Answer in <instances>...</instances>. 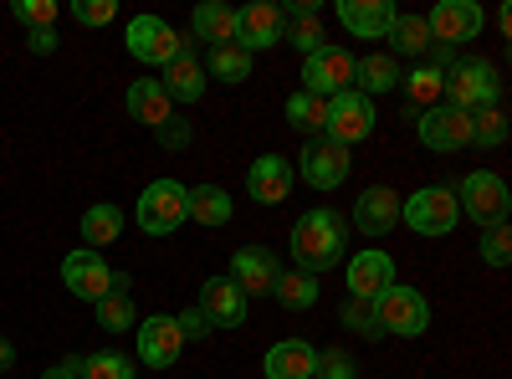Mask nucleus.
<instances>
[{"label":"nucleus","instance_id":"obj_1","mask_svg":"<svg viewBox=\"0 0 512 379\" xmlns=\"http://www.w3.org/2000/svg\"><path fill=\"white\" fill-rule=\"evenodd\" d=\"M287 246H292L297 272L323 277L328 267L344 262V251H349V221L338 216V210H308V216H297Z\"/></svg>","mask_w":512,"mask_h":379},{"label":"nucleus","instance_id":"obj_2","mask_svg":"<svg viewBox=\"0 0 512 379\" xmlns=\"http://www.w3.org/2000/svg\"><path fill=\"white\" fill-rule=\"evenodd\" d=\"M441 77H446V82H441V103H451V108H461V113H477V108L502 103V77H497V67L482 62V57H461V62H451Z\"/></svg>","mask_w":512,"mask_h":379},{"label":"nucleus","instance_id":"obj_3","mask_svg":"<svg viewBox=\"0 0 512 379\" xmlns=\"http://www.w3.org/2000/svg\"><path fill=\"white\" fill-rule=\"evenodd\" d=\"M369 318L379 333H395V339H420L425 328H431V303H425V292L395 282V287H384L379 298L369 303Z\"/></svg>","mask_w":512,"mask_h":379},{"label":"nucleus","instance_id":"obj_4","mask_svg":"<svg viewBox=\"0 0 512 379\" xmlns=\"http://www.w3.org/2000/svg\"><path fill=\"white\" fill-rule=\"evenodd\" d=\"M456 210L466 221H477L482 231H492V226H507V210H512V190H507V180L502 175H492V170H472L456 190Z\"/></svg>","mask_w":512,"mask_h":379},{"label":"nucleus","instance_id":"obj_5","mask_svg":"<svg viewBox=\"0 0 512 379\" xmlns=\"http://www.w3.org/2000/svg\"><path fill=\"white\" fill-rule=\"evenodd\" d=\"M134 221L144 236H169V231H180L190 221V190L180 180H154L144 185L139 205H134Z\"/></svg>","mask_w":512,"mask_h":379},{"label":"nucleus","instance_id":"obj_6","mask_svg":"<svg viewBox=\"0 0 512 379\" xmlns=\"http://www.w3.org/2000/svg\"><path fill=\"white\" fill-rule=\"evenodd\" d=\"M400 216L415 236H451L456 221H461V210H456V195L446 185H420L410 200H400Z\"/></svg>","mask_w":512,"mask_h":379},{"label":"nucleus","instance_id":"obj_7","mask_svg":"<svg viewBox=\"0 0 512 379\" xmlns=\"http://www.w3.org/2000/svg\"><path fill=\"white\" fill-rule=\"evenodd\" d=\"M123 41H128V57L149 62V67H169L180 52H190V41L169 26L164 16H134V21H128V31H123Z\"/></svg>","mask_w":512,"mask_h":379},{"label":"nucleus","instance_id":"obj_8","mask_svg":"<svg viewBox=\"0 0 512 379\" xmlns=\"http://www.w3.org/2000/svg\"><path fill=\"white\" fill-rule=\"evenodd\" d=\"M354 72H359V57L328 41V47H318L313 57H303V93H313V98L328 103V98L354 88Z\"/></svg>","mask_w":512,"mask_h":379},{"label":"nucleus","instance_id":"obj_9","mask_svg":"<svg viewBox=\"0 0 512 379\" xmlns=\"http://www.w3.org/2000/svg\"><path fill=\"white\" fill-rule=\"evenodd\" d=\"M374 98H364L359 88H349V93H338V98H328V118H323V139H333V144H344V149H354V144H364L369 134H374Z\"/></svg>","mask_w":512,"mask_h":379},{"label":"nucleus","instance_id":"obj_10","mask_svg":"<svg viewBox=\"0 0 512 379\" xmlns=\"http://www.w3.org/2000/svg\"><path fill=\"white\" fill-rule=\"evenodd\" d=\"M415 134L431 154H461V149H472V113H461L451 103H436V108L420 113Z\"/></svg>","mask_w":512,"mask_h":379},{"label":"nucleus","instance_id":"obj_11","mask_svg":"<svg viewBox=\"0 0 512 379\" xmlns=\"http://www.w3.org/2000/svg\"><path fill=\"white\" fill-rule=\"evenodd\" d=\"M349 164H354V159H349L344 144H333V139L318 134V139L303 144V159H297V170H292V175H297V180H308L313 190H338V185L349 180Z\"/></svg>","mask_w":512,"mask_h":379},{"label":"nucleus","instance_id":"obj_12","mask_svg":"<svg viewBox=\"0 0 512 379\" xmlns=\"http://www.w3.org/2000/svg\"><path fill=\"white\" fill-rule=\"evenodd\" d=\"M134 339H139V364H149V369H169L185 349L175 313H149L144 323H134Z\"/></svg>","mask_w":512,"mask_h":379},{"label":"nucleus","instance_id":"obj_13","mask_svg":"<svg viewBox=\"0 0 512 379\" xmlns=\"http://www.w3.org/2000/svg\"><path fill=\"white\" fill-rule=\"evenodd\" d=\"M482 26H487V16H482L477 0H441V6L425 16V31H431L436 47H456V41H472V36H482Z\"/></svg>","mask_w":512,"mask_h":379},{"label":"nucleus","instance_id":"obj_14","mask_svg":"<svg viewBox=\"0 0 512 379\" xmlns=\"http://www.w3.org/2000/svg\"><path fill=\"white\" fill-rule=\"evenodd\" d=\"M62 282L72 287V298H82V303H103L108 292H113V272H108V262H103V251H72V257L62 262Z\"/></svg>","mask_w":512,"mask_h":379},{"label":"nucleus","instance_id":"obj_15","mask_svg":"<svg viewBox=\"0 0 512 379\" xmlns=\"http://www.w3.org/2000/svg\"><path fill=\"white\" fill-rule=\"evenodd\" d=\"M344 282L354 292V303H374L384 287H395V262H390V251H359V257L344 262Z\"/></svg>","mask_w":512,"mask_h":379},{"label":"nucleus","instance_id":"obj_16","mask_svg":"<svg viewBox=\"0 0 512 379\" xmlns=\"http://www.w3.org/2000/svg\"><path fill=\"white\" fill-rule=\"evenodd\" d=\"M277 257H272V251L267 246H241L236 251V257H231V282L246 292V298H272V287H277Z\"/></svg>","mask_w":512,"mask_h":379},{"label":"nucleus","instance_id":"obj_17","mask_svg":"<svg viewBox=\"0 0 512 379\" xmlns=\"http://www.w3.org/2000/svg\"><path fill=\"white\" fill-rule=\"evenodd\" d=\"M282 31H287V21H282L277 6H267V0H256V6H241V11H236V47H241V52H267V47H277Z\"/></svg>","mask_w":512,"mask_h":379},{"label":"nucleus","instance_id":"obj_18","mask_svg":"<svg viewBox=\"0 0 512 379\" xmlns=\"http://www.w3.org/2000/svg\"><path fill=\"white\" fill-rule=\"evenodd\" d=\"M292 185H297L292 159H282V154H262V159L246 170V195H251L256 205H282V200L292 195Z\"/></svg>","mask_w":512,"mask_h":379},{"label":"nucleus","instance_id":"obj_19","mask_svg":"<svg viewBox=\"0 0 512 379\" xmlns=\"http://www.w3.org/2000/svg\"><path fill=\"white\" fill-rule=\"evenodd\" d=\"M246 292L231 277H205L200 282V313L216 323V328H241L246 323Z\"/></svg>","mask_w":512,"mask_h":379},{"label":"nucleus","instance_id":"obj_20","mask_svg":"<svg viewBox=\"0 0 512 379\" xmlns=\"http://www.w3.org/2000/svg\"><path fill=\"white\" fill-rule=\"evenodd\" d=\"M395 6L390 0H338V21H344V31L349 36H359V41H384L390 36V26H395Z\"/></svg>","mask_w":512,"mask_h":379},{"label":"nucleus","instance_id":"obj_21","mask_svg":"<svg viewBox=\"0 0 512 379\" xmlns=\"http://www.w3.org/2000/svg\"><path fill=\"white\" fill-rule=\"evenodd\" d=\"M395 226H400V195H395V190H384V185L359 190L354 231H364V236H390Z\"/></svg>","mask_w":512,"mask_h":379},{"label":"nucleus","instance_id":"obj_22","mask_svg":"<svg viewBox=\"0 0 512 379\" xmlns=\"http://www.w3.org/2000/svg\"><path fill=\"white\" fill-rule=\"evenodd\" d=\"M313 369H318V349L308 339H282L262 359V374L267 379H313Z\"/></svg>","mask_w":512,"mask_h":379},{"label":"nucleus","instance_id":"obj_23","mask_svg":"<svg viewBox=\"0 0 512 379\" xmlns=\"http://www.w3.org/2000/svg\"><path fill=\"white\" fill-rule=\"evenodd\" d=\"M123 103H128V118H134V123H149L154 134L164 129L169 118H175V113H169L175 103H169V93L159 88L154 77H144V82H128V98H123Z\"/></svg>","mask_w":512,"mask_h":379},{"label":"nucleus","instance_id":"obj_24","mask_svg":"<svg viewBox=\"0 0 512 379\" xmlns=\"http://www.w3.org/2000/svg\"><path fill=\"white\" fill-rule=\"evenodd\" d=\"M159 88L169 93V103H200V93H205V67L195 62V52H180L175 62H169L164 77H159Z\"/></svg>","mask_w":512,"mask_h":379},{"label":"nucleus","instance_id":"obj_25","mask_svg":"<svg viewBox=\"0 0 512 379\" xmlns=\"http://www.w3.org/2000/svg\"><path fill=\"white\" fill-rule=\"evenodd\" d=\"M231 216H236V200H231L221 185H195V190H190V221H195V226L221 231V226H231Z\"/></svg>","mask_w":512,"mask_h":379},{"label":"nucleus","instance_id":"obj_26","mask_svg":"<svg viewBox=\"0 0 512 379\" xmlns=\"http://www.w3.org/2000/svg\"><path fill=\"white\" fill-rule=\"evenodd\" d=\"M190 36L210 41V47H226V41H236V11L221 6V0H205V6H195Z\"/></svg>","mask_w":512,"mask_h":379},{"label":"nucleus","instance_id":"obj_27","mask_svg":"<svg viewBox=\"0 0 512 379\" xmlns=\"http://www.w3.org/2000/svg\"><path fill=\"white\" fill-rule=\"evenodd\" d=\"M318 277H308V272H277V287H272V298L287 308V313H308V308H318Z\"/></svg>","mask_w":512,"mask_h":379},{"label":"nucleus","instance_id":"obj_28","mask_svg":"<svg viewBox=\"0 0 512 379\" xmlns=\"http://www.w3.org/2000/svg\"><path fill=\"white\" fill-rule=\"evenodd\" d=\"M354 82H359V93H364V98H374V93H395V88H400V62H395L390 52L359 57V72H354Z\"/></svg>","mask_w":512,"mask_h":379},{"label":"nucleus","instance_id":"obj_29","mask_svg":"<svg viewBox=\"0 0 512 379\" xmlns=\"http://www.w3.org/2000/svg\"><path fill=\"white\" fill-rule=\"evenodd\" d=\"M118 236H123V210L118 205H88L82 210V241H88V251L113 246Z\"/></svg>","mask_w":512,"mask_h":379},{"label":"nucleus","instance_id":"obj_30","mask_svg":"<svg viewBox=\"0 0 512 379\" xmlns=\"http://www.w3.org/2000/svg\"><path fill=\"white\" fill-rule=\"evenodd\" d=\"M282 113H287V129L318 139V134H323V118H328V103H323V98H313V93H292Z\"/></svg>","mask_w":512,"mask_h":379},{"label":"nucleus","instance_id":"obj_31","mask_svg":"<svg viewBox=\"0 0 512 379\" xmlns=\"http://www.w3.org/2000/svg\"><path fill=\"white\" fill-rule=\"evenodd\" d=\"M384 41H390L400 57H425V52L436 47L431 31H425V16H395V26H390V36H384Z\"/></svg>","mask_w":512,"mask_h":379},{"label":"nucleus","instance_id":"obj_32","mask_svg":"<svg viewBox=\"0 0 512 379\" xmlns=\"http://www.w3.org/2000/svg\"><path fill=\"white\" fill-rule=\"evenodd\" d=\"M472 144H482V149H502L507 144V108L502 103L472 113Z\"/></svg>","mask_w":512,"mask_h":379},{"label":"nucleus","instance_id":"obj_33","mask_svg":"<svg viewBox=\"0 0 512 379\" xmlns=\"http://www.w3.org/2000/svg\"><path fill=\"white\" fill-rule=\"evenodd\" d=\"M98 308V328H108V333H128L139 323V313H134V303H128V292L123 287H113L103 303H93Z\"/></svg>","mask_w":512,"mask_h":379},{"label":"nucleus","instance_id":"obj_34","mask_svg":"<svg viewBox=\"0 0 512 379\" xmlns=\"http://www.w3.org/2000/svg\"><path fill=\"white\" fill-rule=\"evenodd\" d=\"M210 72H216L221 82H246L251 77V52H241L236 41H226V47H210Z\"/></svg>","mask_w":512,"mask_h":379},{"label":"nucleus","instance_id":"obj_35","mask_svg":"<svg viewBox=\"0 0 512 379\" xmlns=\"http://www.w3.org/2000/svg\"><path fill=\"white\" fill-rule=\"evenodd\" d=\"M82 379H139V369H134V359H128V354L103 349V354L82 359Z\"/></svg>","mask_w":512,"mask_h":379},{"label":"nucleus","instance_id":"obj_36","mask_svg":"<svg viewBox=\"0 0 512 379\" xmlns=\"http://www.w3.org/2000/svg\"><path fill=\"white\" fill-rule=\"evenodd\" d=\"M400 82H405V98L420 103V113H425V108L441 103V82H446V77H441V67H415V72L400 77Z\"/></svg>","mask_w":512,"mask_h":379},{"label":"nucleus","instance_id":"obj_37","mask_svg":"<svg viewBox=\"0 0 512 379\" xmlns=\"http://www.w3.org/2000/svg\"><path fill=\"white\" fill-rule=\"evenodd\" d=\"M282 41H292L303 57H313L318 47H328V36H323V21L318 16H292L287 21V31H282Z\"/></svg>","mask_w":512,"mask_h":379},{"label":"nucleus","instance_id":"obj_38","mask_svg":"<svg viewBox=\"0 0 512 379\" xmlns=\"http://www.w3.org/2000/svg\"><path fill=\"white\" fill-rule=\"evenodd\" d=\"M11 16H16L21 26H31V31H52V21H57V0H16Z\"/></svg>","mask_w":512,"mask_h":379},{"label":"nucleus","instance_id":"obj_39","mask_svg":"<svg viewBox=\"0 0 512 379\" xmlns=\"http://www.w3.org/2000/svg\"><path fill=\"white\" fill-rule=\"evenodd\" d=\"M313 379H359V364H354L344 349H323V354H318Z\"/></svg>","mask_w":512,"mask_h":379},{"label":"nucleus","instance_id":"obj_40","mask_svg":"<svg viewBox=\"0 0 512 379\" xmlns=\"http://www.w3.org/2000/svg\"><path fill=\"white\" fill-rule=\"evenodd\" d=\"M482 262H487V267H507V262H512V231H507V226H492V231L482 236Z\"/></svg>","mask_w":512,"mask_h":379},{"label":"nucleus","instance_id":"obj_41","mask_svg":"<svg viewBox=\"0 0 512 379\" xmlns=\"http://www.w3.org/2000/svg\"><path fill=\"white\" fill-rule=\"evenodd\" d=\"M118 16V0H72V21L82 26H108Z\"/></svg>","mask_w":512,"mask_h":379},{"label":"nucleus","instance_id":"obj_42","mask_svg":"<svg viewBox=\"0 0 512 379\" xmlns=\"http://www.w3.org/2000/svg\"><path fill=\"white\" fill-rule=\"evenodd\" d=\"M175 323H180V333H185V339H205V333H210V318H205L200 308H185V313H175Z\"/></svg>","mask_w":512,"mask_h":379},{"label":"nucleus","instance_id":"obj_43","mask_svg":"<svg viewBox=\"0 0 512 379\" xmlns=\"http://www.w3.org/2000/svg\"><path fill=\"white\" fill-rule=\"evenodd\" d=\"M344 323H359L369 339H379V328H374V318H369V303H349V308H344Z\"/></svg>","mask_w":512,"mask_h":379},{"label":"nucleus","instance_id":"obj_44","mask_svg":"<svg viewBox=\"0 0 512 379\" xmlns=\"http://www.w3.org/2000/svg\"><path fill=\"white\" fill-rule=\"evenodd\" d=\"M41 379H82V359H62V364H52Z\"/></svg>","mask_w":512,"mask_h":379},{"label":"nucleus","instance_id":"obj_45","mask_svg":"<svg viewBox=\"0 0 512 379\" xmlns=\"http://www.w3.org/2000/svg\"><path fill=\"white\" fill-rule=\"evenodd\" d=\"M31 52L52 57V52H57V31H31Z\"/></svg>","mask_w":512,"mask_h":379},{"label":"nucleus","instance_id":"obj_46","mask_svg":"<svg viewBox=\"0 0 512 379\" xmlns=\"http://www.w3.org/2000/svg\"><path fill=\"white\" fill-rule=\"evenodd\" d=\"M11 364H16V349H11V344H6V339H0V374H6V369H11Z\"/></svg>","mask_w":512,"mask_h":379}]
</instances>
